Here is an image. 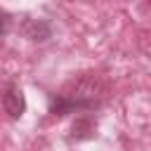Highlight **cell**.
Listing matches in <instances>:
<instances>
[{"mask_svg": "<svg viewBox=\"0 0 151 151\" xmlns=\"http://www.w3.org/2000/svg\"><path fill=\"white\" fill-rule=\"evenodd\" d=\"M2 106H5V111H7L12 118H21V116H24V111H26V97H24V92H21L19 85L9 83V85L5 87Z\"/></svg>", "mask_w": 151, "mask_h": 151, "instance_id": "6da1fadb", "label": "cell"}]
</instances>
